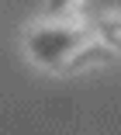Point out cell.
<instances>
[{"label": "cell", "mask_w": 121, "mask_h": 135, "mask_svg": "<svg viewBox=\"0 0 121 135\" xmlns=\"http://www.w3.org/2000/svg\"><path fill=\"white\" fill-rule=\"evenodd\" d=\"M38 38H42V42H49V45H31V52H35L42 62L59 59V56H62V52L73 45V35H69V31H38Z\"/></svg>", "instance_id": "obj_1"}, {"label": "cell", "mask_w": 121, "mask_h": 135, "mask_svg": "<svg viewBox=\"0 0 121 135\" xmlns=\"http://www.w3.org/2000/svg\"><path fill=\"white\" fill-rule=\"evenodd\" d=\"M100 35H104L111 45H121V21H114V17L100 21Z\"/></svg>", "instance_id": "obj_2"}, {"label": "cell", "mask_w": 121, "mask_h": 135, "mask_svg": "<svg viewBox=\"0 0 121 135\" xmlns=\"http://www.w3.org/2000/svg\"><path fill=\"white\" fill-rule=\"evenodd\" d=\"M66 4H73V0H49V11H62Z\"/></svg>", "instance_id": "obj_3"}]
</instances>
